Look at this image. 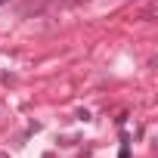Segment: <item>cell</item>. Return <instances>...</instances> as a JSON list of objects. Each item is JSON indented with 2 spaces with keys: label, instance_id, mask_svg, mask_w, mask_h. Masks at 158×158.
<instances>
[{
  "label": "cell",
  "instance_id": "cell-1",
  "mask_svg": "<svg viewBox=\"0 0 158 158\" xmlns=\"http://www.w3.org/2000/svg\"><path fill=\"white\" fill-rule=\"evenodd\" d=\"M155 13H158V6L152 3V6H146V10H143V19H146V22H152V19H155Z\"/></svg>",
  "mask_w": 158,
  "mask_h": 158
},
{
  "label": "cell",
  "instance_id": "cell-2",
  "mask_svg": "<svg viewBox=\"0 0 158 158\" xmlns=\"http://www.w3.org/2000/svg\"><path fill=\"white\" fill-rule=\"evenodd\" d=\"M118 158H130V149H127V136H124V146H121V155Z\"/></svg>",
  "mask_w": 158,
  "mask_h": 158
},
{
  "label": "cell",
  "instance_id": "cell-3",
  "mask_svg": "<svg viewBox=\"0 0 158 158\" xmlns=\"http://www.w3.org/2000/svg\"><path fill=\"white\" fill-rule=\"evenodd\" d=\"M3 3H10V0H0V6H3Z\"/></svg>",
  "mask_w": 158,
  "mask_h": 158
},
{
  "label": "cell",
  "instance_id": "cell-4",
  "mask_svg": "<svg viewBox=\"0 0 158 158\" xmlns=\"http://www.w3.org/2000/svg\"><path fill=\"white\" fill-rule=\"evenodd\" d=\"M44 158H53V155H44Z\"/></svg>",
  "mask_w": 158,
  "mask_h": 158
},
{
  "label": "cell",
  "instance_id": "cell-5",
  "mask_svg": "<svg viewBox=\"0 0 158 158\" xmlns=\"http://www.w3.org/2000/svg\"><path fill=\"white\" fill-rule=\"evenodd\" d=\"M3 158H10V155H3Z\"/></svg>",
  "mask_w": 158,
  "mask_h": 158
}]
</instances>
